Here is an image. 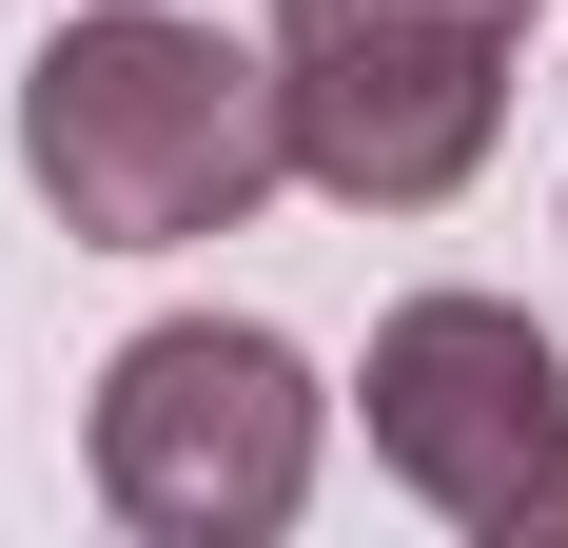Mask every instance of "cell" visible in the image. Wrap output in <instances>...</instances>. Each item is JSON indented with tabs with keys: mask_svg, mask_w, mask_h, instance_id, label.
Masks as SVG:
<instances>
[{
	"mask_svg": "<svg viewBox=\"0 0 568 548\" xmlns=\"http://www.w3.org/2000/svg\"><path fill=\"white\" fill-rule=\"evenodd\" d=\"M314 450H334V392L255 314H158L79 392V490L138 548H275L314 509Z\"/></svg>",
	"mask_w": 568,
	"mask_h": 548,
	"instance_id": "cell-2",
	"label": "cell"
},
{
	"mask_svg": "<svg viewBox=\"0 0 568 548\" xmlns=\"http://www.w3.org/2000/svg\"><path fill=\"white\" fill-rule=\"evenodd\" d=\"M20 176L79 255H196L294 176L275 40H216L176 0H99L20 59Z\"/></svg>",
	"mask_w": 568,
	"mask_h": 548,
	"instance_id": "cell-1",
	"label": "cell"
},
{
	"mask_svg": "<svg viewBox=\"0 0 568 548\" xmlns=\"http://www.w3.org/2000/svg\"><path fill=\"white\" fill-rule=\"evenodd\" d=\"M353 412L432 529H568V353L510 294H393Z\"/></svg>",
	"mask_w": 568,
	"mask_h": 548,
	"instance_id": "cell-4",
	"label": "cell"
},
{
	"mask_svg": "<svg viewBox=\"0 0 568 548\" xmlns=\"http://www.w3.org/2000/svg\"><path fill=\"white\" fill-rule=\"evenodd\" d=\"M549 0H275L294 176L353 216H452L510 138V59Z\"/></svg>",
	"mask_w": 568,
	"mask_h": 548,
	"instance_id": "cell-3",
	"label": "cell"
}]
</instances>
